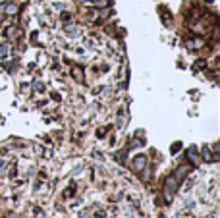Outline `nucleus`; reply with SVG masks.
I'll return each mask as SVG.
<instances>
[{
	"label": "nucleus",
	"instance_id": "1",
	"mask_svg": "<svg viewBox=\"0 0 220 218\" xmlns=\"http://www.w3.org/2000/svg\"><path fill=\"white\" fill-rule=\"evenodd\" d=\"M143 166H145V158L143 156H137L135 160H133V168H135V170H141Z\"/></svg>",
	"mask_w": 220,
	"mask_h": 218
},
{
	"label": "nucleus",
	"instance_id": "3",
	"mask_svg": "<svg viewBox=\"0 0 220 218\" xmlns=\"http://www.w3.org/2000/svg\"><path fill=\"white\" fill-rule=\"evenodd\" d=\"M4 54H6V48H4V47H0V58H2Z\"/></svg>",
	"mask_w": 220,
	"mask_h": 218
},
{
	"label": "nucleus",
	"instance_id": "2",
	"mask_svg": "<svg viewBox=\"0 0 220 218\" xmlns=\"http://www.w3.org/2000/svg\"><path fill=\"white\" fill-rule=\"evenodd\" d=\"M16 12H18V6L10 4V6H8V14H16Z\"/></svg>",
	"mask_w": 220,
	"mask_h": 218
}]
</instances>
